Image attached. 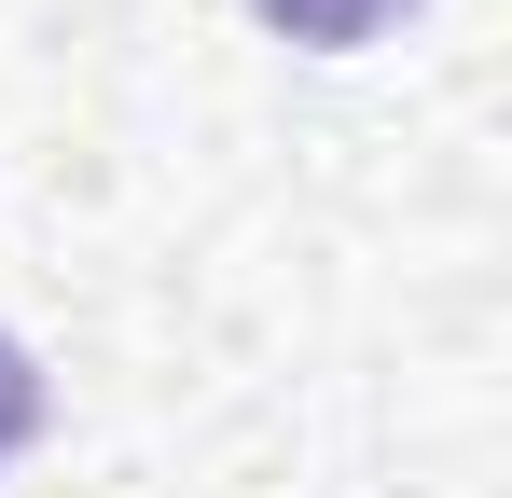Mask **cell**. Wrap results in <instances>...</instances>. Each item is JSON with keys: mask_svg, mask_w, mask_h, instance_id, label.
Instances as JSON below:
<instances>
[{"mask_svg": "<svg viewBox=\"0 0 512 498\" xmlns=\"http://www.w3.org/2000/svg\"><path fill=\"white\" fill-rule=\"evenodd\" d=\"M28 429H42V360H28V346L0 332V471L28 457Z\"/></svg>", "mask_w": 512, "mask_h": 498, "instance_id": "7a4b0ae2", "label": "cell"}, {"mask_svg": "<svg viewBox=\"0 0 512 498\" xmlns=\"http://www.w3.org/2000/svg\"><path fill=\"white\" fill-rule=\"evenodd\" d=\"M277 42H319V56H346V42H374L388 14H416V0H250Z\"/></svg>", "mask_w": 512, "mask_h": 498, "instance_id": "6da1fadb", "label": "cell"}]
</instances>
